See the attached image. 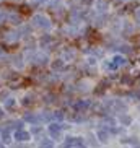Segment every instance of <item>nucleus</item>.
<instances>
[{
    "label": "nucleus",
    "instance_id": "nucleus-1",
    "mask_svg": "<svg viewBox=\"0 0 140 148\" xmlns=\"http://www.w3.org/2000/svg\"><path fill=\"white\" fill-rule=\"evenodd\" d=\"M33 23H34L36 26L43 28V29H49L51 28V23H49V20L46 16H43V15H36L34 20H33Z\"/></svg>",
    "mask_w": 140,
    "mask_h": 148
}]
</instances>
